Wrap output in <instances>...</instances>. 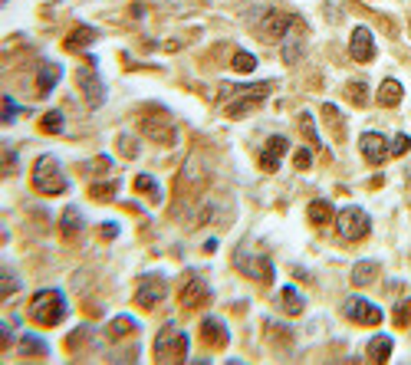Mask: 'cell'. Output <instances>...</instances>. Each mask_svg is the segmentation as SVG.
<instances>
[{
  "label": "cell",
  "mask_w": 411,
  "mask_h": 365,
  "mask_svg": "<svg viewBox=\"0 0 411 365\" xmlns=\"http://www.w3.org/2000/svg\"><path fill=\"white\" fill-rule=\"evenodd\" d=\"M26 313H30V319L37 326H60L66 319V300H62L60 290H37L30 296Z\"/></svg>",
  "instance_id": "6da1fadb"
},
{
  "label": "cell",
  "mask_w": 411,
  "mask_h": 365,
  "mask_svg": "<svg viewBox=\"0 0 411 365\" xmlns=\"http://www.w3.org/2000/svg\"><path fill=\"white\" fill-rule=\"evenodd\" d=\"M30 181H33V188H37L40 194H62V191L69 188V181H66V175H62L56 155H40L37 162H33V175H30Z\"/></svg>",
  "instance_id": "7a4b0ae2"
},
{
  "label": "cell",
  "mask_w": 411,
  "mask_h": 365,
  "mask_svg": "<svg viewBox=\"0 0 411 365\" xmlns=\"http://www.w3.org/2000/svg\"><path fill=\"white\" fill-rule=\"evenodd\" d=\"M274 92V83L267 79V83H253V86H244L240 92H237L234 99L224 105V115L227 119H244V115H250V112H257L263 105V99Z\"/></svg>",
  "instance_id": "3957f363"
},
{
  "label": "cell",
  "mask_w": 411,
  "mask_h": 365,
  "mask_svg": "<svg viewBox=\"0 0 411 365\" xmlns=\"http://www.w3.org/2000/svg\"><path fill=\"white\" fill-rule=\"evenodd\" d=\"M187 332L175 326V323H168V326L158 332V339H155V362H185L187 359Z\"/></svg>",
  "instance_id": "277c9868"
},
{
  "label": "cell",
  "mask_w": 411,
  "mask_h": 365,
  "mask_svg": "<svg viewBox=\"0 0 411 365\" xmlns=\"http://www.w3.org/2000/svg\"><path fill=\"white\" fill-rule=\"evenodd\" d=\"M138 132L142 135H149L151 142H162V145H171L175 142V122H171V115L165 112L162 105H149L142 119H138Z\"/></svg>",
  "instance_id": "5b68a950"
},
{
  "label": "cell",
  "mask_w": 411,
  "mask_h": 365,
  "mask_svg": "<svg viewBox=\"0 0 411 365\" xmlns=\"http://www.w3.org/2000/svg\"><path fill=\"white\" fill-rule=\"evenodd\" d=\"M336 227H339V237H342V240L359 244V240L372 230V221H369V214H365L362 207L349 204V207H342V211L336 214Z\"/></svg>",
  "instance_id": "8992f818"
},
{
  "label": "cell",
  "mask_w": 411,
  "mask_h": 365,
  "mask_svg": "<svg viewBox=\"0 0 411 365\" xmlns=\"http://www.w3.org/2000/svg\"><path fill=\"white\" fill-rule=\"evenodd\" d=\"M234 264H237V270H240L244 277L257 280V283H274V264H270V257H263V253L237 251Z\"/></svg>",
  "instance_id": "52a82bcc"
},
{
  "label": "cell",
  "mask_w": 411,
  "mask_h": 365,
  "mask_svg": "<svg viewBox=\"0 0 411 365\" xmlns=\"http://www.w3.org/2000/svg\"><path fill=\"white\" fill-rule=\"evenodd\" d=\"M303 20H299L296 13H287V10H270L267 17L260 20V40H267V43H276V40H283L293 30V26H299Z\"/></svg>",
  "instance_id": "ba28073f"
},
{
  "label": "cell",
  "mask_w": 411,
  "mask_h": 365,
  "mask_svg": "<svg viewBox=\"0 0 411 365\" xmlns=\"http://www.w3.org/2000/svg\"><path fill=\"white\" fill-rule=\"evenodd\" d=\"M76 83H79V89H83L89 109H99L102 102H106V86L99 83V73H96V60H92V56L86 60L83 69H76Z\"/></svg>",
  "instance_id": "9c48e42d"
},
{
  "label": "cell",
  "mask_w": 411,
  "mask_h": 365,
  "mask_svg": "<svg viewBox=\"0 0 411 365\" xmlns=\"http://www.w3.org/2000/svg\"><path fill=\"white\" fill-rule=\"evenodd\" d=\"M165 290H168L165 277H158V273H145V277H138V283H135V303L142 306V309H155V306L165 300Z\"/></svg>",
  "instance_id": "30bf717a"
},
{
  "label": "cell",
  "mask_w": 411,
  "mask_h": 365,
  "mask_svg": "<svg viewBox=\"0 0 411 365\" xmlns=\"http://www.w3.org/2000/svg\"><path fill=\"white\" fill-rule=\"evenodd\" d=\"M178 303H181V309L194 313V309H201V306H208V303H211V287H208L201 277H187L185 283H181Z\"/></svg>",
  "instance_id": "8fae6325"
},
{
  "label": "cell",
  "mask_w": 411,
  "mask_h": 365,
  "mask_svg": "<svg viewBox=\"0 0 411 365\" xmlns=\"http://www.w3.org/2000/svg\"><path fill=\"white\" fill-rule=\"evenodd\" d=\"M346 316H349L352 323H359V326H378V323L385 319L375 303L362 300V296H349V300H346Z\"/></svg>",
  "instance_id": "7c38bea8"
},
{
  "label": "cell",
  "mask_w": 411,
  "mask_h": 365,
  "mask_svg": "<svg viewBox=\"0 0 411 365\" xmlns=\"http://www.w3.org/2000/svg\"><path fill=\"white\" fill-rule=\"evenodd\" d=\"M349 56L355 63H372L375 60V40L369 26H355L349 40Z\"/></svg>",
  "instance_id": "4fadbf2b"
},
{
  "label": "cell",
  "mask_w": 411,
  "mask_h": 365,
  "mask_svg": "<svg viewBox=\"0 0 411 365\" xmlns=\"http://www.w3.org/2000/svg\"><path fill=\"white\" fill-rule=\"evenodd\" d=\"M201 342L211 346V349H224L227 342H230V332H227L224 319H217V316L201 319Z\"/></svg>",
  "instance_id": "5bb4252c"
},
{
  "label": "cell",
  "mask_w": 411,
  "mask_h": 365,
  "mask_svg": "<svg viewBox=\"0 0 411 365\" xmlns=\"http://www.w3.org/2000/svg\"><path fill=\"white\" fill-rule=\"evenodd\" d=\"M359 151L365 155V162H372V164H382L388 155H392L385 135H378V132H365L359 139Z\"/></svg>",
  "instance_id": "9a60e30c"
},
{
  "label": "cell",
  "mask_w": 411,
  "mask_h": 365,
  "mask_svg": "<svg viewBox=\"0 0 411 365\" xmlns=\"http://www.w3.org/2000/svg\"><path fill=\"white\" fill-rule=\"evenodd\" d=\"M290 151V142L283 139V135H270V142H267V148L260 151V168L263 171H270L274 175L276 168H280V158Z\"/></svg>",
  "instance_id": "2e32d148"
},
{
  "label": "cell",
  "mask_w": 411,
  "mask_h": 365,
  "mask_svg": "<svg viewBox=\"0 0 411 365\" xmlns=\"http://www.w3.org/2000/svg\"><path fill=\"white\" fill-rule=\"evenodd\" d=\"M60 79H62V66H60V63H40V73H37V96H50Z\"/></svg>",
  "instance_id": "e0dca14e"
},
{
  "label": "cell",
  "mask_w": 411,
  "mask_h": 365,
  "mask_svg": "<svg viewBox=\"0 0 411 365\" xmlns=\"http://www.w3.org/2000/svg\"><path fill=\"white\" fill-rule=\"evenodd\" d=\"M83 234V214H79V207H66L60 217V237L62 240H73Z\"/></svg>",
  "instance_id": "ac0fdd59"
},
{
  "label": "cell",
  "mask_w": 411,
  "mask_h": 365,
  "mask_svg": "<svg viewBox=\"0 0 411 365\" xmlns=\"http://www.w3.org/2000/svg\"><path fill=\"white\" fill-rule=\"evenodd\" d=\"M96 37H99V30L79 24V26H73V33H69V37L62 40V46H66V50H83V46H89Z\"/></svg>",
  "instance_id": "d6986e66"
},
{
  "label": "cell",
  "mask_w": 411,
  "mask_h": 365,
  "mask_svg": "<svg viewBox=\"0 0 411 365\" xmlns=\"http://www.w3.org/2000/svg\"><path fill=\"white\" fill-rule=\"evenodd\" d=\"M401 96H405V86H401L399 79H385V83L378 86V96H375V99H378V105H388V109H392V105L401 102Z\"/></svg>",
  "instance_id": "ffe728a7"
},
{
  "label": "cell",
  "mask_w": 411,
  "mask_h": 365,
  "mask_svg": "<svg viewBox=\"0 0 411 365\" xmlns=\"http://www.w3.org/2000/svg\"><path fill=\"white\" fill-rule=\"evenodd\" d=\"M138 329V323L132 319V316H115L112 323L106 326V339H112V342H119L122 336H132Z\"/></svg>",
  "instance_id": "44dd1931"
},
{
  "label": "cell",
  "mask_w": 411,
  "mask_h": 365,
  "mask_svg": "<svg viewBox=\"0 0 411 365\" xmlns=\"http://www.w3.org/2000/svg\"><path fill=\"white\" fill-rule=\"evenodd\" d=\"M365 355L372 359V362H388L392 359V336H375L372 342H369V349H365Z\"/></svg>",
  "instance_id": "7402d4cb"
},
{
  "label": "cell",
  "mask_w": 411,
  "mask_h": 365,
  "mask_svg": "<svg viewBox=\"0 0 411 365\" xmlns=\"http://www.w3.org/2000/svg\"><path fill=\"white\" fill-rule=\"evenodd\" d=\"M346 99H349L355 109H365V105H369V83H365V79H349Z\"/></svg>",
  "instance_id": "603a6c76"
},
{
  "label": "cell",
  "mask_w": 411,
  "mask_h": 365,
  "mask_svg": "<svg viewBox=\"0 0 411 365\" xmlns=\"http://www.w3.org/2000/svg\"><path fill=\"white\" fill-rule=\"evenodd\" d=\"M287 46H283V63H296L299 60V53H303V24L293 26L287 33Z\"/></svg>",
  "instance_id": "cb8c5ba5"
},
{
  "label": "cell",
  "mask_w": 411,
  "mask_h": 365,
  "mask_svg": "<svg viewBox=\"0 0 411 365\" xmlns=\"http://www.w3.org/2000/svg\"><path fill=\"white\" fill-rule=\"evenodd\" d=\"M263 332H267V339H270V346H280V349H287L290 342H293V332H290L287 326H276L274 319H267V326H263Z\"/></svg>",
  "instance_id": "d4e9b609"
},
{
  "label": "cell",
  "mask_w": 411,
  "mask_h": 365,
  "mask_svg": "<svg viewBox=\"0 0 411 365\" xmlns=\"http://www.w3.org/2000/svg\"><path fill=\"white\" fill-rule=\"evenodd\" d=\"M375 277H378V264H375V260H362V264H355V270H352V283H355V287H369Z\"/></svg>",
  "instance_id": "484cf974"
},
{
  "label": "cell",
  "mask_w": 411,
  "mask_h": 365,
  "mask_svg": "<svg viewBox=\"0 0 411 365\" xmlns=\"http://www.w3.org/2000/svg\"><path fill=\"white\" fill-rule=\"evenodd\" d=\"M323 119H326V126L333 128V135H336L339 142L346 139V122H342V115H339V109L333 105V102H326L323 105Z\"/></svg>",
  "instance_id": "4316f807"
},
{
  "label": "cell",
  "mask_w": 411,
  "mask_h": 365,
  "mask_svg": "<svg viewBox=\"0 0 411 365\" xmlns=\"http://www.w3.org/2000/svg\"><path fill=\"white\" fill-rule=\"evenodd\" d=\"M283 309H287L290 316H299L303 309H306V300H303V293L296 290V287H283Z\"/></svg>",
  "instance_id": "83f0119b"
},
{
  "label": "cell",
  "mask_w": 411,
  "mask_h": 365,
  "mask_svg": "<svg viewBox=\"0 0 411 365\" xmlns=\"http://www.w3.org/2000/svg\"><path fill=\"white\" fill-rule=\"evenodd\" d=\"M333 204L329 201H312L310 204V224H316V227H326L329 221H333Z\"/></svg>",
  "instance_id": "f1b7e54d"
},
{
  "label": "cell",
  "mask_w": 411,
  "mask_h": 365,
  "mask_svg": "<svg viewBox=\"0 0 411 365\" xmlns=\"http://www.w3.org/2000/svg\"><path fill=\"white\" fill-rule=\"evenodd\" d=\"M20 353H24V355H37V359H43V355L50 353V349H47V342L40 339V336H33V332H26V336H20Z\"/></svg>",
  "instance_id": "f546056e"
},
{
  "label": "cell",
  "mask_w": 411,
  "mask_h": 365,
  "mask_svg": "<svg viewBox=\"0 0 411 365\" xmlns=\"http://www.w3.org/2000/svg\"><path fill=\"white\" fill-rule=\"evenodd\" d=\"M115 191H119V181H96V185H92V188H89V198H92V201H112L115 198Z\"/></svg>",
  "instance_id": "4dcf8cb0"
},
{
  "label": "cell",
  "mask_w": 411,
  "mask_h": 365,
  "mask_svg": "<svg viewBox=\"0 0 411 365\" xmlns=\"http://www.w3.org/2000/svg\"><path fill=\"white\" fill-rule=\"evenodd\" d=\"M40 132H47V135H60L62 132V112L60 109H50V112L40 119Z\"/></svg>",
  "instance_id": "1f68e13d"
},
{
  "label": "cell",
  "mask_w": 411,
  "mask_h": 365,
  "mask_svg": "<svg viewBox=\"0 0 411 365\" xmlns=\"http://www.w3.org/2000/svg\"><path fill=\"white\" fill-rule=\"evenodd\" d=\"M0 277H3V287H0V300H10L13 293L20 290V280L13 273L10 266H0Z\"/></svg>",
  "instance_id": "d6a6232c"
},
{
  "label": "cell",
  "mask_w": 411,
  "mask_h": 365,
  "mask_svg": "<svg viewBox=\"0 0 411 365\" xmlns=\"http://www.w3.org/2000/svg\"><path fill=\"white\" fill-rule=\"evenodd\" d=\"M296 122H299V132L306 135V142L319 148L323 142H319V135H316V122H312V112H299V119H296Z\"/></svg>",
  "instance_id": "836d02e7"
},
{
  "label": "cell",
  "mask_w": 411,
  "mask_h": 365,
  "mask_svg": "<svg viewBox=\"0 0 411 365\" xmlns=\"http://www.w3.org/2000/svg\"><path fill=\"white\" fill-rule=\"evenodd\" d=\"M135 191H142V194H149L151 201H162V191H158V181L151 175H138L135 178Z\"/></svg>",
  "instance_id": "e575fe53"
},
{
  "label": "cell",
  "mask_w": 411,
  "mask_h": 365,
  "mask_svg": "<svg viewBox=\"0 0 411 365\" xmlns=\"http://www.w3.org/2000/svg\"><path fill=\"white\" fill-rule=\"evenodd\" d=\"M230 66H234L237 73H253V69H257V56L247 53V50H237L234 60H230Z\"/></svg>",
  "instance_id": "d590c367"
},
{
  "label": "cell",
  "mask_w": 411,
  "mask_h": 365,
  "mask_svg": "<svg viewBox=\"0 0 411 365\" xmlns=\"http://www.w3.org/2000/svg\"><path fill=\"white\" fill-rule=\"evenodd\" d=\"M392 316H395V326H399V329H408L411 326V296H408V300H401Z\"/></svg>",
  "instance_id": "8d00e7d4"
},
{
  "label": "cell",
  "mask_w": 411,
  "mask_h": 365,
  "mask_svg": "<svg viewBox=\"0 0 411 365\" xmlns=\"http://www.w3.org/2000/svg\"><path fill=\"white\" fill-rule=\"evenodd\" d=\"M112 168V158L109 155H99V158H92V164L83 168V175H96V171H109Z\"/></svg>",
  "instance_id": "74e56055"
},
{
  "label": "cell",
  "mask_w": 411,
  "mask_h": 365,
  "mask_svg": "<svg viewBox=\"0 0 411 365\" xmlns=\"http://www.w3.org/2000/svg\"><path fill=\"white\" fill-rule=\"evenodd\" d=\"M17 112H20V105L13 102V96H3V126H10L17 119Z\"/></svg>",
  "instance_id": "f35d334b"
},
{
  "label": "cell",
  "mask_w": 411,
  "mask_h": 365,
  "mask_svg": "<svg viewBox=\"0 0 411 365\" xmlns=\"http://www.w3.org/2000/svg\"><path fill=\"white\" fill-rule=\"evenodd\" d=\"M408 148H411V139H408V135H399V139L388 145V151H392V155H405Z\"/></svg>",
  "instance_id": "ab89813d"
},
{
  "label": "cell",
  "mask_w": 411,
  "mask_h": 365,
  "mask_svg": "<svg viewBox=\"0 0 411 365\" xmlns=\"http://www.w3.org/2000/svg\"><path fill=\"white\" fill-rule=\"evenodd\" d=\"M293 164H296L299 171H306V168L312 164V151H310V148H299V151H296V162H293Z\"/></svg>",
  "instance_id": "60d3db41"
},
{
  "label": "cell",
  "mask_w": 411,
  "mask_h": 365,
  "mask_svg": "<svg viewBox=\"0 0 411 365\" xmlns=\"http://www.w3.org/2000/svg\"><path fill=\"white\" fill-rule=\"evenodd\" d=\"M99 234H102V237H119V227H115V224H102Z\"/></svg>",
  "instance_id": "b9f144b4"
},
{
  "label": "cell",
  "mask_w": 411,
  "mask_h": 365,
  "mask_svg": "<svg viewBox=\"0 0 411 365\" xmlns=\"http://www.w3.org/2000/svg\"><path fill=\"white\" fill-rule=\"evenodd\" d=\"M13 171H17V151H7V175H13Z\"/></svg>",
  "instance_id": "7bdbcfd3"
},
{
  "label": "cell",
  "mask_w": 411,
  "mask_h": 365,
  "mask_svg": "<svg viewBox=\"0 0 411 365\" xmlns=\"http://www.w3.org/2000/svg\"><path fill=\"white\" fill-rule=\"evenodd\" d=\"M122 151H125V155H135V142H128V139H122Z\"/></svg>",
  "instance_id": "ee69618b"
},
{
  "label": "cell",
  "mask_w": 411,
  "mask_h": 365,
  "mask_svg": "<svg viewBox=\"0 0 411 365\" xmlns=\"http://www.w3.org/2000/svg\"><path fill=\"white\" fill-rule=\"evenodd\" d=\"M408 30H411V26H408Z\"/></svg>",
  "instance_id": "f6af8a7d"
}]
</instances>
